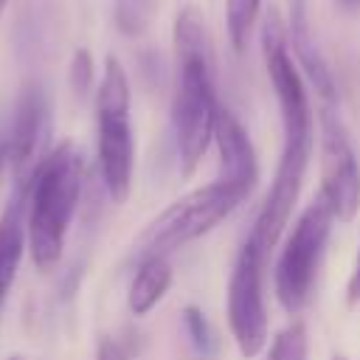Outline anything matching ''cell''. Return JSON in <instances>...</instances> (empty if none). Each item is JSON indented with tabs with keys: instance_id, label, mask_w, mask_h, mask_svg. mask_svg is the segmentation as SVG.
<instances>
[{
	"instance_id": "cell-17",
	"label": "cell",
	"mask_w": 360,
	"mask_h": 360,
	"mask_svg": "<svg viewBox=\"0 0 360 360\" xmlns=\"http://www.w3.org/2000/svg\"><path fill=\"white\" fill-rule=\"evenodd\" d=\"M346 304H349V307H357V304H360V250H357L354 270H352L349 284H346Z\"/></svg>"
},
{
	"instance_id": "cell-21",
	"label": "cell",
	"mask_w": 360,
	"mask_h": 360,
	"mask_svg": "<svg viewBox=\"0 0 360 360\" xmlns=\"http://www.w3.org/2000/svg\"><path fill=\"white\" fill-rule=\"evenodd\" d=\"M6 6H8V0H0V17H3V11H6Z\"/></svg>"
},
{
	"instance_id": "cell-23",
	"label": "cell",
	"mask_w": 360,
	"mask_h": 360,
	"mask_svg": "<svg viewBox=\"0 0 360 360\" xmlns=\"http://www.w3.org/2000/svg\"><path fill=\"white\" fill-rule=\"evenodd\" d=\"M8 360H22V357H8Z\"/></svg>"
},
{
	"instance_id": "cell-12",
	"label": "cell",
	"mask_w": 360,
	"mask_h": 360,
	"mask_svg": "<svg viewBox=\"0 0 360 360\" xmlns=\"http://www.w3.org/2000/svg\"><path fill=\"white\" fill-rule=\"evenodd\" d=\"M172 287V264L166 256H152L135 264V276L127 290V307L135 318L149 315Z\"/></svg>"
},
{
	"instance_id": "cell-2",
	"label": "cell",
	"mask_w": 360,
	"mask_h": 360,
	"mask_svg": "<svg viewBox=\"0 0 360 360\" xmlns=\"http://www.w3.org/2000/svg\"><path fill=\"white\" fill-rule=\"evenodd\" d=\"M25 202V239L37 270L48 273L59 264L65 253V236L84 188V160L82 152L62 141L56 149L45 152L28 180L22 183Z\"/></svg>"
},
{
	"instance_id": "cell-10",
	"label": "cell",
	"mask_w": 360,
	"mask_h": 360,
	"mask_svg": "<svg viewBox=\"0 0 360 360\" xmlns=\"http://www.w3.org/2000/svg\"><path fill=\"white\" fill-rule=\"evenodd\" d=\"M287 34H290V48H292V56L298 59V68L304 70V76L309 79V84L315 87V93L321 96L323 104H335V79H332V70L326 65V59L321 56L318 45H315V34L309 28V17H307V8H304V0H292V17H290V25H287Z\"/></svg>"
},
{
	"instance_id": "cell-9",
	"label": "cell",
	"mask_w": 360,
	"mask_h": 360,
	"mask_svg": "<svg viewBox=\"0 0 360 360\" xmlns=\"http://www.w3.org/2000/svg\"><path fill=\"white\" fill-rule=\"evenodd\" d=\"M214 143L219 152V180L233 183L245 191H253L259 183L256 149H253L242 121L228 107H219L217 127H214Z\"/></svg>"
},
{
	"instance_id": "cell-8",
	"label": "cell",
	"mask_w": 360,
	"mask_h": 360,
	"mask_svg": "<svg viewBox=\"0 0 360 360\" xmlns=\"http://www.w3.org/2000/svg\"><path fill=\"white\" fill-rule=\"evenodd\" d=\"M48 127V98L39 84H28L17 104L11 124L6 129L8 138V166L14 172V183H25L34 166L39 163L42 152V138Z\"/></svg>"
},
{
	"instance_id": "cell-7",
	"label": "cell",
	"mask_w": 360,
	"mask_h": 360,
	"mask_svg": "<svg viewBox=\"0 0 360 360\" xmlns=\"http://www.w3.org/2000/svg\"><path fill=\"white\" fill-rule=\"evenodd\" d=\"M318 121H321V191L318 197L329 205L338 222H352L360 208V163L332 104L321 107Z\"/></svg>"
},
{
	"instance_id": "cell-22",
	"label": "cell",
	"mask_w": 360,
	"mask_h": 360,
	"mask_svg": "<svg viewBox=\"0 0 360 360\" xmlns=\"http://www.w3.org/2000/svg\"><path fill=\"white\" fill-rule=\"evenodd\" d=\"M332 360H346V357H343V354H335V357H332Z\"/></svg>"
},
{
	"instance_id": "cell-4",
	"label": "cell",
	"mask_w": 360,
	"mask_h": 360,
	"mask_svg": "<svg viewBox=\"0 0 360 360\" xmlns=\"http://www.w3.org/2000/svg\"><path fill=\"white\" fill-rule=\"evenodd\" d=\"M129 79L115 56L104 59V73L96 90V124H98V174L112 202H127L132 191L135 169V135L129 124Z\"/></svg>"
},
{
	"instance_id": "cell-6",
	"label": "cell",
	"mask_w": 360,
	"mask_h": 360,
	"mask_svg": "<svg viewBox=\"0 0 360 360\" xmlns=\"http://www.w3.org/2000/svg\"><path fill=\"white\" fill-rule=\"evenodd\" d=\"M267 262L270 253L262 248V242L253 233H248L228 276L225 315L242 357H256L267 346V307H264Z\"/></svg>"
},
{
	"instance_id": "cell-11",
	"label": "cell",
	"mask_w": 360,
	"mask_h": 360,
	"mask_svg": "<svg viewBox=\"0 0 360 360\" xmlns=\"http://www.w3.org/2000/svg\"><path fill=\"white\" fill-rule=\"evenodd\" d=\"M25 186L14 183V191L8 197V205L0 214V309L6 304V295L17 278L22 253L28 250V239H25Z\"/></svg>"
},
{
	"instance_id": "cell-1",
	"label": "cell",
	"mask_w": 360,
	"mask_h": 360,
	"mask_svg": "<svg viewBox=\"0 0 360 360\" xmlns=\"http://www.w3.org/2000/svg\"><path fill=\"white\" fill-rule=\"evenodd\" d=\"M174 59L177 79L172 96V132L180 155L183 177H191L214 141L219 98L214 84V59L205 20L194 6L174 17Z\"/></svg>"
},
{
	"instance_id": "cell-19",
	"label": "cell",
	"mask_w": 360,
	"mask_h": 360,
	"mask_svg": "<svg viewBox=\"0 0 360 360\" xmlns=\"http://www.w3.org/2000/svg\"><path fill=\"white\" fill-rule=\"evenodd\" d=\"M8 166V138L6 132H0V172Z\"/></svg>"
},
{
	"instance_id": "cell-3",
	"label": "cell",
	"mask_w": 360,
	"mask_h": 360,
	"mask_svg": "<svg viewBox=\"0 0 360 360\" xmlns=\"http://www.w3.org/2000/svg\"><path fill=\"white\" fill-rule=\"evenodd\" d=\"M248 197H250V191H245L233 183H225L219 177L208 186H200V188L183 194L143 228V233L132 245L135 264L143 259H152V256L169 259V253H174L177 248L214 231Z\"/></svg>"
},
{
	"instance_id": "cell-18",
	"label": "cell",
	"mask_w": 360,
	"mask_h": 360,
	"mask_svg": "<svg viewBox=\"0 0 360 360\" xmlns=\"http://www.w3.org/2000/svg\"><path fill=\"white\" fill-rule=\"evenodd\" d=\"M96 360H127V357H124V352H121V346L115 340L101 338L98 346H96Z\"/></svg>"
},
{
	"instance_id": "cell-16",
	"label": "cell",
	"mask_w": 360,
	"mask_h": 360,
	"mask_svg": "<svg viewBox=\"0 0 360 360\" xmlns=\"http://www.w3.org/2000/svg\"><path fill=\"white\" fill-rule=\"evenodd\" d=\"M68 79H70V87L76 96H87L90 87H93V79H96V65H93V56L87 48H79L70 59V68H68Z\"/></svg>"
},
{
	"instance_id": "cell-5",
	"label": "cell",
	"mask_w": 360,
	"mask_h": 360,
	"mask_svg": "<svg viewBox=\"0 0 360 360\" xmlns=\"http://www.w3.org/2000/svg\"><path fill=\"white\" fill-rule=\"evenodd\" d=\"M332 225L335 214L321 197H315L290 225V233L273 267V287L284 312L298 315L309 304Z\"/></svg>"
},
{
	"instance_id": "cell-13",
	"label": "cell",
	"mask_w": 360,
	"mask_h": 360,
	"mask_svg": "<svg viewBox=\"0 0 360 360\" xmlns=\"http://www.w3.org/2000/svg\"><path fill=\"white\" fill-rule=\"evenodd\" d=\"M259 6L262 0H225V28L236 53H242L248 45V34L256 22Z\"/></svg>"
},
{
	"instance_id": "cell-14",
	"label": "cell",
	"mask_w": 360,
	"mask_h": 360,
	"mask_svg": "<svg viewBox=\"0 0 360 360\" xmlns=\"http://www.w3.org/2000/svg\"><path fill=\"white\" fill-rule=\"evenodd\" d=\"M309 354V335L304 321H290L270 343L264 360H307Z\"/></svg>"
},
{
	"instance_id": "cell-15",
	"label": "cell",
	"mask_w": 360,
	"mask_h": 360,
	"mask_svg": "<svg viewBox=\"0 0 360 360\" xmlns=\"http://www.w3.org/2000/svg\"><path fill=\"white\" fill-rule=\"evenodd\" d=\"M183 326L191 338V346L200 352V354H211L217 349V340H214V329L211 323L205 321V315L197 309V307H186L183 309Z\"/></svg>"
},
{
	"instance_id": "cell-20",
	"label": "cell",
	"mask_w": 360,
	"mask_h": 360,
	"mask_svg": "<svg viewBox=\"0 0 360 360\" xmlns=\"http://www.w3.org/2000/svg\"><path fill=\"white\" fill-rule=\"evenodd\" d=\"M343 11H360V0H335Z\"/></svg>"
}]
</instances>
